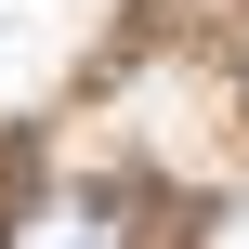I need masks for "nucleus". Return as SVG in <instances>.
<instances>
[{
	"label": "nucleus",
	"instance_id": "f257e3e1",
	"mask_svg": "<svg viewBox=\"0 0 249 249\" xmlns=\"http://www.w3.org/2000/svg\"><path fill=\"white\" fill-rule=\"evenodd\" d=\"M0 249H144V223H131V197H105V184H53V197H26V210L0 223Z\"/></svg>",
	"mask_w": 249,
	"mask_h": 249
}]
</instances>
